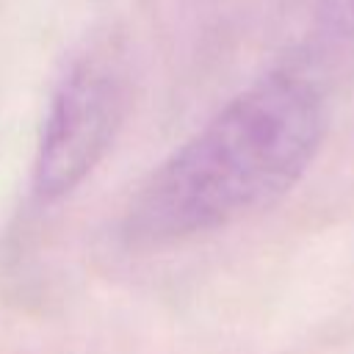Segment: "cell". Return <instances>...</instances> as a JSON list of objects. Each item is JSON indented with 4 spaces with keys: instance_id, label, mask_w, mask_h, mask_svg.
<instances>
[{
    "instance_id": "cell-3",
    "label": "cell",
    "mask_w": 354,
    "mask_h": 354,
    "mask_svg": "<svg viewBox=\"0 0 354 354\" xmlns=\"http://www.w3.org/2000/svg\"><path fill=\"white\" fill-rule=\"evenodd\" d=\"M318 22L332 36H354V0H318Z\"/></svg>"
},
{
    "instance_id": "cell-1",
    "label": "cell",
    "mask_w": 354,
    "mask_h": 354,
    "mask_svg": "<svg viewBox=\"0 0 354 354\" xmlns=\"http://www.w3.org/2000/svg\"><path fill=\"white\" fill-rule=\"evenodd\" d=\"M324 133L326 105L310 77H260L152 171L130 205V238L185 241L268 207L307 171Z\"/></svg>"
},
{
    "instance_id": "cell-2",
    "label": "cell",
    "mask_w": 354,
    "mask_h": 354,
    "mask_svg": "<svg viewBox=\"0 0 354 354\" xmlns=\"http://www.w3.org/2000/svg\"><path fill=\"white\" fill-rule=\"evenodd\" d=\"M127 111V83L108 58H86L61 80L44 113L33 183L39 196L58 199L77 188L102 160Z\"/></svg>"
}]
</instances>
